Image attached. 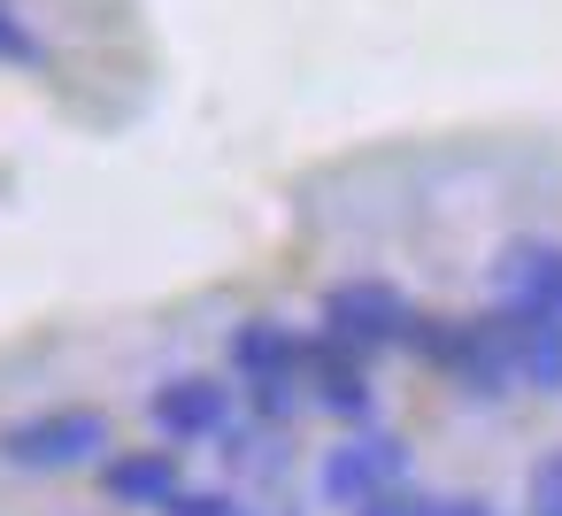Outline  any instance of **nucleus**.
Instances as JSON below:
<instances>
[{
  "label": "nucleus",
  "mask_w": 562,
  "mask_h": 516,
  "mask_svg": "<svg viewBox=\"0 0 562 516\" xmlns=\"http://www.w3.org/2000/svg\"><path fill=\"white\" fill-rule=\"evenodd\" d=\"M301 393H308V408H316V416H331V424H362V416L378 408V378H370V355H355V347H339V339L308 332Z\"/></svg>",
  "instance_id": "nucleus-7"
},
{
  "label": "nucleus",
  "mask_w": 562,
  "mask_h": 516,
  "mask_svg": "<svg viewBox=\"0 0 562 516\" xmlns=\"http://www.w3.org/2000/svg\"><path fill=\"white\" fill-rule=\"evenodd\" d=\"M101 501L109 508H147V516H162L170 501H178V485H186V470H178V447H109L101 462Z\"/></svg>",
  "instance_id": "nucleus-9"
},
{
  "label": "nucleus",
  "mask_w": 562,
  "mask_h": 516,
  "mask_svg": "<svg viewBox=\"0 0 562 516\" xmlns=\"http://www.w3.org/2000/svg\"><path fill=\"white\" fill-rule=\"evenodd\" d=\"M232 385H239V401H247V416H262V424H293L301 408H308V393H301V362H308V332L301 324H285V316H247V324H232Z\"/></svg>",
  "instance_id": "nucleus-2"
},
{
  "label": "nucleus",
  "mask_w": 562,
  "mask_h": 516,
  "mask_svg": "<svg viewBox=\"0 0 562 516\" xmlns=\"http://www.w3.org/2000/svg\"><path fill=\"white\" fill-rule=\"evenodd\" d=\"M416 501H424V493H416V485H401V493H378V501H370V508H355V516H416Z\"/></svg>",
  "instance_id": "nucleus-16"
},
{
  "label": "nucleus",
  "mask_w": 562,
  "mask_h": 516,
  "mask_svg": "<svg viewBox=\"0 0 562 516\" xmlns=\"http://www.w3.org/2000/svg\"><path fill=\"white\" fill-rule=\"evenodd\" d=\"M216 455H224V470H232V485H278L285 470H293V439H285V424H262V416H232V431L216 439Z\"/></svg>",
  "instance_id": "nucleus-11"
},
{
  "label": "nucleus",
  "mask_w": 562,
  "mask_h": 516,
  "mask_svg": "<svg viewBox=\"0 0 562 516\" xmlns=\"http://www.w3.org/2000/svg\"><path fill=\"white\" fill-rule=\"evenodd\" d=\"M493 301H516V309H539L562 324V239L547 232H524L493 255Z\"/></svg>",
  "instance_id": "nucleus-8"
},
{
  "label": "nucleus",
  "mask_w": 562,
  "mask_h": 516,
  "mask_svg": "<svg viewBox=\"0 0 562 516\" xmlns=\"http://www.w3.org/2000/svg\"><path fill=\"white\" fill-rule=\"evenodd\" d=\"M416 516H501V508H493L485 493H424Z\"/></svg>",
  "instance_id": "nucleus-15"
},
{
  "label": "nucleus",
  "mask_w": 562,
  "mask_h": 516,
  "mask_svg": "<svg viewBox=\"0 0 562 516\" xmlns=\"http://www.w3.org/2000/svg\"><path fill=\"white\" fill-rule=\"evenodd\" d=\"M239 416V385L232 378H209V370H170L155 393H147V424L170 439V447H216Z\"/></svg>",
  "instance_id": "nucleus-6"
},
{
  "label": "nucleus",
  "mask_w": 562,
  "mask_h": 516,
  "mask_svg": "<svg viewBox=\"0 0 562 516\" xmlns=\"http://www.w3.org/2000/svg\"><path fill=\"white\" fill-rule=\"evenodd\" d=\"M416 316H424V309H416L393 278L362 270V278H339V285L324 293L316 332H324V339H339V347H355V355H393V347H408Z\"/></svg>",
  "instance_id": "nucleus-4"
},
{
  "label": "nucleus",
  "mask_w": 562,
  "mask_h": 516,
  "mask_svg": "<svg viewBox=\"0 0 562 516\" xmlns=\"http://www.w3.org/2000/svg\"><path fill=\"white\" fill-rule=\"evenodd\" d=\"M162 516H270V508H247L239 485H178V501Z\"/></svg>",
  "instance_id": "nucleus-12"
},
{
  "label": "nucleus",
  "mask_w": 562,
  "mask_h": 516,
  "mask_svg": "<svg viewBox=\"0 0 562 516\" xmlns=\"http://www.w3.org/2000/svg\"><path fill=\"white\" fill-rule=\"evenodd\" d=\"M493 324H501V339H508V355H516L524 393L562 401V324L539 316V309H516V301H493Z\"/></svg>",
  "instance_id": "nucleus-10"
},
{
  "label": "nucleus",
  "mask_w": 562,
  "mask_h": 516,
  "mask_svg": "<svg viewBox=\"0 0 562 516\" xmlns=\"http://www.w3.org/2000/svg\"><path fill=\"white\" fill-rule=\"evenodd\" d=\"M408 355L431 362V370H439L454 393H470V401H508V393H524L516 355H508L493 309H470V316H416Z\"/></svg>",
  "instance_id": "nucleus-1"
},
{
  "label": "nucleus",
  "mask_w": 562,
  "mask_h": 516,
  "mask_svg": "<svg viewBox=\"0 0 562 516\" xmlns=\"http://www.w3.org/2000/svg\"><path fill=\"white\" fill-rule=\"evenodd\" d=\"M408 478H416V447H408L401 431H385V424H347V439H331V447L316 455V508L355 516V508H370L378 493H401Z\"/></svg>",
  "instance_id": "nucleus-3"
},
{
  "label": "nucleus",
  "mask_w": 562,
  "mask_h": 516,
  "mask_svg": "<svg viewBox=\"0 0 562 516\" xmlns=\"http://www.w3.org/2000/svg\"><path fill=\"white\" fill-rule=\"evenodd\" d=\"M524 516H562V447H547L524 478Z\"/></svg>",
  "instance_id": "nucleus-13"
},
{
  "label": "nucleus",
  "mask_w": 562,
  "mask_h": 516,
  "mask_svg": "<svg viewBox=\"0 0 562 516\" xmlns=\"http://www.w3.org/2000/svg\"><path fill=\"white\" fill-rule=\"evenodd\" d=\"M0 63H40V40L24 32V16L0 0Z\"/></svg>",
  "instance_id": "nucleus-14"
},
{
  "label": "nucleus",
  "mask_w": 562,
  "mask_h": 516,
  "mask_svg": "<svg viewBox=\"0 0 562 516\" xmlns=\"http://www.w3.org/2000/svg\"><path fill=\"white\" fill-rule=\"evenodd\" d=\"M109 416L101 408H47V416H24V424H0V462L9 470H93L109 455Z\"/></svg>",
  "instance_id": "nucleus-5"
}]
</instances>
